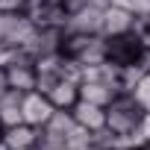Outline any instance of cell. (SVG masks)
Masks as SVG:
<instances>
[{"label": "cell", "mask_w": 150, "mask_h": 150, "mask_svg": "<svg viewBox=\"0 0 150 150\" xmlns=\"http://www.w3.org/2000/svg\"><path fill=\"white\" fill-rule=\"evenodd\" d=\"M141 112H144V109L135 103V97L127 94V91H121V94H115L112 103L106 106V127H109L112 132H118V135H127V132H132V127L138 124Z\"/></svg>", "instance_id": "obj_1"}, {"label": "cell", "mask_w": 150, "mask_h": 150, "mask_svg": "<svg viewBox=\"0 0 150 150\" xmlns=\"http://www.w3.org/2000/svg\"><path fill=\"white\" fill-rule=\"evenodd\" d=\"M35 33V24L24 12H0V47H24Z\"/></svg>", "instance_id": "obj_2"}, {"label": "cell", "mask_w": 150, "mask_h": 150, "mask_svg": "<svg viewBox=\"0 0 150 150\" xmlns=\"http://www.w3.org/2000/svg\"><path fill=\"white\" fill-rule=\"evenodd\" d=\"M62 38H65V30L62 27H35L33 38L24 44L27 56L35 62L38 56H47V53H59L62 50Z\"/></svg>", "instance_id": "obj_3"}, {"label": "cell", "mask_w": 150, "mask_h": 150, "mask_svg": "<svg viewBox=\"0 0 150 150\" xmlns=\"http://www.w3.org/2000/svg\"><path fill=\"white\" fill-rule=\"evenodd\" d=\"M135 24H138V18L121 3H109L103 9V35L106 38L129 35V33H135Z\"/></svg>", "instance_id": "obj_4"}, {"label": "cell", "mask_w": 150, "mask_h": 150, "mask_svg": "<svg viewBox=\"0 0 150 150\" xmlns=\"http://www.w3.org/2000/svg\"><path fill=\"white\" fill-rule=\"evenodd\" d=\"M65 33H80V35H103V9L97 6H83L80 12H74L65 18Z\"/></svg>", "instance_id": "obj_5"}, {"label": "cell", "mask_w": 150, "mask_h": 150, "mask_svg": "<svg viewBox=\"0 0 150 150\" xmlns=\"http://www.w3.org/2000/svg\"><path fill=\"white\" fill-rule=\"evenodd\" d=\"M50 115H53V103L47 100V94H41V91H27V94L21 97V118H24V124L41 129Z\"/></svg>", "instance_id": "obj_6"}, {"label": "cell", "mask_w": 150, "mask_h": 150, "mask_svg": "<svg viewBox=\"0 0 150 150\" xmlns=\"http://www.w3.org/2000/svg\"><path fill=\"white\" fill-rule=\"evenodd\" d=\"M71 115H74V121H77V127H83V129H88V132L106 127V109H103V106H94V103H86V100H77V103H74V106H71Z\"/></svg>", "instance_id": "obj_7"}, {"label": "cell", "mask_w": 150, "mask_h": 150, "mask_svg": "<svg viewBox=\"0 0 150 150\" xmlns=\"http://www.w3.org/2000/svg\"><path fill=\"white\" fill-rule=\"evenodd\" d=\"M71 59H77L80 65H100V62H106L109 59V38L106 35H86L83 47Z\"/></svg>", "instance_id": "obj_8"}, {"label": "cell", "mask_w": 150, "mask_h": 150, "mask_svg": "<svg viewBox=\"0 0 150 150\" xmlns=\"http://www.w3.org/2000/svg\"><path fill=\"white\" fill-rule=\"evenodd\" d=\"M6 86L15 88V91H35V65L33 62H15V65H6Z\"/></svg>", "instance_id": "obj_9"}, {"label": "cell", "mask_w": 150, "mask_h": 150, "mask_svg": "<svg viewBox=\"0 0 150 150\" xmlns=\"http://www.w3.org/2000/svg\"><path fill=\"white\" fill-rule=\"evenodd\" d=\"M138 53H141V47H138L135 33H129V35H118V38H109V59H112L115 65H129V62L138 59Z\"/></svg>", "instance_id": "obj_10"}, {"label": "cell", "mask_w": 150, "mask_h": 150, "mask_svg": "<svg viewBox=\"0 0 150 150\" xmlns=\"http://www.w3.org/2000/svg\"><path fill=\"white\" fill-rule=\"evenodd\" d=\"M38 135H41V129H38V127H30V124H24V121L3 129V141H6L9 147H18V150H35Z\"/></svg>", "instance_id": "obj_11"}, {"label": "cell", "mask_w": 150, "mask_h": 150, "mask_svg": "<svg viewBox=\"0 0 150 150\" xmlns=\"http://www.w3.org/2000/svg\"><path fill=\"white\" fill-rule=\"evenodd\" d=\"M77 91H80V100L94 103V106H103V109L112 103V97H115V94H121L118 88L103 86V83H97V80H83V83L77 86Z\"/></svg>", "instance_id": "obj_12"}, {"label": "cell", "mask_w": 150, "mask_h": 150, "mask_svg": "<svg viewBox=\"0 0 150 150\" xmlns=\"http://www.w3.org/2000/svg\"><path fill=\"white\" fill-rule=\"evenodd\" d=\"M21 97H24V91H15V88H6L0 94V124H3V129L24 121L21 118Z\"/></svg>", "instance_id": "obj_13"}, {"label": "cell", "mask_w": 150, "mask_h": 150, "mask_svg": "<svg viewBox=\"0 0 150 150\" xmlns=\"http://www.w3.org/2000/svg\"><path fill=\"white\" fill-rule=\"evenodd\" d=\"M47 100L53 103V109H71L74 103L80 100V91H77V83H68V80H56V86L50 88Z\"/></svg>", "instance_id": "obj_14"}, {"label": "cell", "mask_w": 150, "mask_h": 150, "mask_svg": "<svg viewBox=\"0 0 150 150\" xmlns=\"http://www.w3.org/2000/svg\"><path fill=\"white\" fill-rule=\"evenodd\" d=\"M74 127H77V121H74L71 109H53V115L47 118V124L41 129L44 132H53V135H68Z\"/></svg>", "instance_id": "obj_15"}, {"label": "cell", "mask_w": 150, "mask_h": 150, "mask_svg": "<svg viewBox=\"0 0 150 150\" xmlns=\"http://www.w3.org/2000/svg\"><path fill=\"white\" fill-rule=\"evenodd\" d=\"M127 138H129V144H132L135 150H141V147L150 141V112H141L138 124L132 127V132H127Z\"/></svg>", "instance_id": "obj_16"}, {"label": "cell", "mask_w": 150, "mask_h": 150, "mask_svg": "<svg viewBox=\"0 0 150 150\" xmlns=\"http://www.w3.org/2000/svg\"><path fill=\"white\" fill-rule=\"evenodd\" d=\"M65 141H68V150H94V144H91V132L83 129V127H74V129L65 135Z\"/></svg>", "instance_id": "obj_17"}, {"label": "cell", "mask_w": 150, "mask_h": 150, "mask_svg": "<svg viewBox=\"0 0 150 150\" xmlns=\"http://www.w3.org/2000/svg\"><path fill=\"white\" fill-rule=\"evenodd\" d=\"M132 97H135V103L144 109V112H150V71L147 74H141V80L132 86V91H129Z\"/></svg>", "instance_id": "obj_18"}, {"label": "cell", "mask_w": 150, "mask_h": 150, "mask_svg": "<svg viewBox=\"0 0 150 150\" xmlns=\"http://www.w3.org/2000/svg\"><path fill=\"white\" fill-rule=\"evenodd\" d=\"M35 150H68V141H65V135H53V132H44L41 129Z\"/></svg>", "instance_id": "obj_19"}, {"label": "cell", "mask_w": 150, "mask_h": 150, "mask_svg": "<svg viewBox=\"0 0 150 150\" xmlns=\"http://www.w3.org/2000/svg\"><path fill=\"white\" fill-rule=\"evenodd\" d=\"M115 3H121V6H127L135 18H144V15H150V0H115Z\"/></svg>", "instance_id": "obj_20"}, {"label": "cell", "mask_w": 150, "mask_h": 150, "mask_svg": "<svg viewBox=\"0 0 150 150\" xmlns=\"http://www.w3.org/2000/svg\"><path fill=\"white\" fill-rule=\"evenodd\" d=\"M56 74H41V71H35V91H41V94H50V88L56 86Z\"/></svg>", "instance_id": "obj_21"}, {"label": "cell", "mask_w": 150, "mask_h": 150, "mask_svg": "<svg viewBox=\"0 0 150 150\" xmlns=\"http://www.w3.org/2000/svg\"><path fill=\"white\" fill-rule=\"evenodd\" d=\"M27 0H0V12H24Z\"/></svg>", "instance_id": "obj_22"}, {"label": "cell", "mask_w": 150, "mask_h": 150, "mask_svg": "<svg viewBox=\"0 0 150 150\" xmlns=\"http://www.w3.org/2000/svg\"><path fill=\"white\" fill-rule=\"evenodd\" d=\"M83 6H88V0H62V9H65V15H74V12H80Z\"/></svg>", "instance_id": "obj_23"}, {"label": "cell", "mask_w": 150, "mask_h": 150, "mask_svg": "<svg viewBox=\"0 0 150 150\" xmlns=\"http://www.w3.org/2000/svg\"><path fill=\"white\" fill-rule=\"evenodd\" d=\"M88 3H91V6H97V9H106L109 3H115V0H88Z\"/></svg>", "instance_id": "obj_24"}, {"label": "cell", "mask_w": 150, "mask_h": 150, "mask_svg": "<svg viewBox=\"0 0 150 150\" xmlns=\"http://www.w3.org/2000/svg\"><path fill=\"white\" fill-rule=\"evenodd\" d=\"M6 88H9V86H6V71H3V68H0V94H3Z\"/></svg>", "instance_id": "obj_25"}, {"label": "cell", "mask_w": 150, "mask_h": 150, "mask_svg": "<svg viewBox=\"0 0 150 150\" xmlns=\"http://www.w3.org/2000/svg\"><path fill=\"white\" fill-rule=\"evenodd\" d=\"M38 3H44V6H62V0H38Z\"/></svg>", "instance_id": "obj_26"}, {"label": "cell", "mask_w": 150, "mask_h": 150, "mask_svg": "<svg viewBox=\"0 0 150 150\" xmlns=\"http://www.w3.org/2000/svg\"><path fill=\"white\" fill-rule=\"evenodd\" d=\"M0 150H18V147H9V144H6L3 138H0Z\"/></svg>", "instance_id": "obj_27"}, {"label": "cell", "mask_w": 150, "mask_h": 150, "mask_svg": "<svg viewBox=\"0 0 150 150\" xmlns=\"http://www.w3.org/2000/svg\"><path fill=\"white\" fill-rule=\"evenodd\" d=\"M138 21H141L144 27H150V15H144V18H138Z\"/></svg>", "instance_id": "obj_28"}, {"label": "cell", "mask_w": 150, "mask_h": 150, "mask_svg": "<svg viewBox=\"0 0 150 150\" xmlns=\"http://www.w3.org/2000/svg\"><path fill=\"white\" fill-rule=\"evenodd\" d=\"M141 150H150V141H147V144H144V147H141Z\"/></svg>", "instance_id": "obj_29"}, {"label": "cell", "mask_w": 150, "mask_h": 150, "mask_svg": "<svg viewBox=\"0 0 150 150\" xmlns=\"http://www.w3.org/2000/svg\"><path fill=\"white\" fill-rule=\"evenodd\" d=\"M0 138H3V124H0Z\"/></svg>", "instance_id": "obj_30"}]
</instances>
